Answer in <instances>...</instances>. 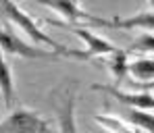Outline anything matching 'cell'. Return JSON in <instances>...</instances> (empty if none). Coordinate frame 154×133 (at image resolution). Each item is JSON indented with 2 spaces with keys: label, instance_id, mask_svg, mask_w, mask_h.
I'll list each match as a JSON object with an SVG mask.
<instances>
[{
  "label": "cell",
  "instance_id": "9",
  "mask_svg": "<svg viewBox=\"0 0 154 133\" xmlns=\"http://www.w3.org/2000/svg\"><path fill=\"white\" fill-rule=\"evenodd\" d=\"M127 73L135 83H148L154 79V60L152 58H137L127 65Z\"/></svg>",
  "mask_w": 154,
  "mask_h": 133
},
{
  "label": "cell",
  "instance_id": "1",
  "mask_svg": "<svg viewBox=\"0 0 154 133\" xmlns=\"http://www.w3.org/2000/svg\"><path fill=\"white\" fill-rule=\"evenodd\" d=\"M0 15H2L6 21L15 23V25L19 27L25 35H29L35 44H46V46H50L52 52H56L58 56H67V58H73V60H85V56H83L81 50H71V48H67V46L54 42L50 35H46V33L40 29L38 21H33L21 6H17V2H11V0L0 2Z\"/></svg>",
  "mask_w": 154,
  "mask_h": 133
},
{
  "label": "cell",
  "instance_id": "2",
  "mask_svg": "<svg viewBox=\"0 0 154 133\" xmlns=\"http://www.w3.org/2000/svg\"><path fill=\"white\" fill-rule=\"evenodd\" d=\"M0 50L2 54H13V56H21V58H29V60H56L58 54L48 52L42 48H33L23 42V38H19L11 25H0Z\"/></svg>",
  "mask_w": 154,
  "mask_h": 133
},
{
  "label": "cell",
  "instance_id": "8",
  "mask_svg": "<svg viewBox=\"0 0 154 133\" xmlns=\"http://www.w3.org/2000/svg\"><path fill=\"white\" fill-rule=\"evenodd\" d=\"M0 94L4 98V106H13L15 102V81H13V73H11V67L4 58V54L0 50Z\"/></svg>",
  "mask_w": 154,
  "mask_h": 133
},
{
  "label": "cell",
  "instance_id": "6",
  "mask_svg": "<svg viewBox=\"0 0 154 133\" xmlns=\"http://www.w3.org/2000/svg\"><path fill=\"white\" fill-rule=\"evenodd\" d=\"M94 89H102L108 96L117 98L121 104H125L127 108H135V110H144V112H152L154 110V96L152 94H142V92H123L115 85H100L94 83Z\"/></svg>",
  "mask_w": 154,
  "mask_h": 133
},
{
  "label": "cell",
  "instance_id": "13",
  "mask_svg": "<svg viewBox=\"0 0 154 133\" xmlns=\"http://www.w3.org/2000/svg\"><path fill=\"white\" fill-rule=\"evenodd\" d=\"M73 94L67 96V104H65V110L60 114V123H63V131L58 133H75V119H73Z\"/></svg>",
  "mask_w": 154,
  "mask_h": 133
},
{
  "label": "cell",
  "instance_id": "10",
  "mask_svg": "<svg viewBox=\"0 0 154 133\" xmlns=\"http://www.w3.org/2000/svg\"><path fill=\"white\" fill-rule=\"evenodd\" d=\"M125 116L127 123L133 125L135 129L144 133H154V114L152 112H144V110H135V108H125Z\"/></svg>",
  "mask_w": 154,
  "mask_h": 133
},
{
  "label": "cell",
  "instance_id": "11",
  "mask_svg": "<svg viewBox=\"0 0 154 133\" xmlns=\"http://www.w3.org/2000/svg\"><path fill=\"white\" fill-rule=\"evenodd\" d=\"M94 121L100 127H104V129H108V131H112V133H144V131H140V129H135L133 125H129L127 121H121V119L110 116V114H96Z\"/></svg>",
  "mask_w": 154,
  "mask_h": 133
},
{
  "label": "cell",
  "instance_id": "5",
  "mask_svg": "<svg viewBox=\"0 0 154 133\" xmlns=\"http://www.w3.org/2000/svg\"><path fill=\"white\" fill-rule=\"evenodd\" d=\"M71 31L75 33L77 38H81L83 44H85V50H81L83 56H85V60H92V58H98V56L108 58V56H112V54L119 50L115 44H110L108 40H104L100 35H96L88 27H71Z\"/></svg>",
  "mask_w": 154,
  "mask_h": 133
},
{
  "label": "cell",
  "instance_id": "4",
  "mask_svg": "<svg viewBox=\"0 0 154 133\" xmlns=\"http://www.w3.org/2000/svg\"><path fill=\"white\" fill-rule=\"evenodd\" d=\"M0 133H56L48 127V121H44L38 112L19 108L11 112L2 123Z\"/></svg>",
  "mask_w": 154,
  "mask_h": 133
},
{
  "label": "cell",
  "instance_id": "14",
  "mask_svg": "<svg viewBox=\"0 0 154 133\" xmlns=\"http://www.w3.org/2000/svg\"><path fill=\"white\" fill-rule=\"evenodd\" d=\"M129 52H154V33H142L127 48V54Z\"/></svg>",
  "mask_w": 154,
  "mask_h": 133
},
{
  "label": "cell",
  "instance_id": "3",
  "mask_svg": "<svg viewBox=\"0 0 154 133\" xmlns=\"http://www.w3.org/2000/svg\"><path fill=\"white\" fill-rule=\"evenodd\" d=\"M44 6L52 8L54 13L63 15L69 23H60V21H54V19H44V23H50L56 27H65V29H71V27H79V23H85V25H98L102 17H96L88 11H83L79 6V2H71V0H46V2H40Z\"/></svg>",
  "mask_w": 154,
  "mask_h": 133
},
{
  "label": "cell",
  "instance_id": "15",
  "mask_svg": "<svg viewBox=\"0 0 154 133\" xmlns=\"http://www.w3.org/2000/svg\"><path fill=\"white\" fill-rule=\"evenodd\" d=\"M129 85L135 89V92H142V94H154V79L148 83H135V81H127Z\"/></svg>",
  "mask_w": 154,
  "mask_h": 133
},
{
  "label": "cell",
  "instance_id": "12",
  "mask_svg": "<svg viewBox=\"0 0 154 133\" xmlns=\"http://www.w3.org/2000/svg\"><path fill=\"white\" fill-rule=\"evenodd\" d=\"M106 62H108V67H110L117 83H123V81L127 79V65H129L127 62V50H121L119 48L112 56L106 58Z\"/></svg>",
  "mask_w": 154,
  "mask_h": 133
},
{
  "label": "cell",
  "instance_id": "7",
  "mask_svg": "<svg viewBox=\"0 0 154 133\" xmlns=\"http://www.w3.org/2000/svg\"><path fill=\"white\" fill-rule=\"evenodd\" d=\"M98 27L108 29H146V33H154V13H137L131 17H115V19H100Z\"/></svg>",
  "mask_w": 154,
  "mask_h": 133
}]
</instances>
